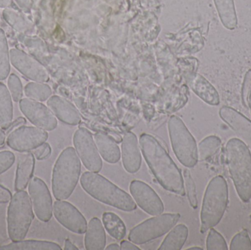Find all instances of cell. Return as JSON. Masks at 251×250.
Masks as SVG:
<instances>
[{
	"instance_id": "obj_1",
	"label": "cell",
	"mask_w": 251,
	"mask_h": 250,
	"mask_svg": "<svg viewBox=\"0 0 251 250\" xmlns=\"http://www.w3.org/2000/svg\"><path fill=\"white\" fill-rule=\"evenodd\" d=\"M140 146L143 157L159 184L172 193L185 195L184 178L160 142L150 135H142Z\"/></svg>"
},
{
	"instance_id": "obj_2",
	"label": "cell",
	"mask_w": 251,
	"mask_h": 250,
	"mask_svg": "<svg viewBox=\"0 0 251 250\" xmlns=\"http://www.w3.org/2000/svg\"><path fill=\"white\" fill-rule=\"evenodd\" d=\"M227 165L230 177L242 201L251 199V152L238 138H231L226 145Z\"/></svg>"
},
{
	"instance_id": "obj_3",
	"label": "cell",
	"mask_w": 251,
	"mask_h": 250,
	"mask_svg": "<svg viewBox=\"0 0 251 250\" xmlns=\"http://www.w3.org/2000/svg\"><path fill=\"white\" fill-rule=\"evenodd\" d=\"M80 184L90 196L106 205L126 212L137 208L131 196L99 173L85 172L81 176Z\"/></svg>"
},
{
	"instance_id": "obj_4",
	"label": "cell",
	"mask_w": 251,
	"mask_h": 250,
	"mask_svg": "<svg viewBox=\"0 0 251 250\" xmlns=\"http://www.w3.org/2000/svg\"><path fill=\"white\" fill-rule=\"evenodd\" d=\"M81 160L72 147L65 148L54 163L51 176V189L57 201L67 200L79 182Z\"/></svg>"
},
{
	"instance_id": "obj_5",
	"label": "cell",
	"mask_w": 251,
	"mask_h": 250,
	"mask_svg": "<svg viewBox=\"0 0 251 250\" xmlns=\"http://www.w3.org/2000/svg\"><path fill=\"white\" fill-rule=\"evenodd\" d=\"M228 204V188L222 176L214 177L208 183L201 211V229L205 233L222 220Z\"/></svg>"
},
{
	"instance_id": "obj_6",
	"label": "cell",
	"mask_w": 251,
	"mask_h": 250,
	"mask_svg": "<svg viewBox=\"0 0 251 250\" xmlns=\"http://www.w3.org/2000/svg\"><path fill=\"white\" fill-rule=\"evenodd\" d=\"M34 211L29 194L16 191L7 207V233L12 242L24 240L34 219Z\"/></svg>"
},
{
	"instance_id": "obj_7",
	"label": "cell",
	"mask_w": 251,
	"mask_h": 250,
	"mask_svg": "<svg viewBox=\"0 0 251 250\" xmlns=\"http://www.w3.org/2000/svg\"><path fill=\"white\" fill-rule=\"evenodd\" d=\"M169 134L171 145L179 162L192 168L199 161L196 139L178 117H172L169 121Z\"/></svg>"
},
{
	"instance_id": "obj_8",
	"label": "cell",
	"mask_w": 251,
	"mask_h": 250,
	"mask_svg": "<svg viewBox=\"0 0 251 250\" xmlns=\"http://www.w3.org/2000/svg\"><path fill=\"white\" fill-rule=\"evenodd\" d=\"M181 218L179 214H162L153 216L133 227L128 239L137 245L149 243L168 233Z\"/></svg>"
},
{
	"instance_id": "obj_9",
	"label": "cell",
	"mask_w": 251,
	"mask_h": 250,
	"mask_svg": "<svg viewBox=\"0 0 251 250\" xmlns=\"http://www.w3.org/2000/svg\"><path fill=\"white\" fill-rule=\"evenodd\" d=\"M48 139L45 130L33 126H22L9 133L7 145L17 152H29L43 145Z\"/></svg>"
},
{
	"instance_id": "obj_10",
	"label": "cell",
	"mask_w": 251,
	"mask_h": 250,
	"mask_svg": "<svg viewBox=\"0 0 251 250\" xmlns=\"http://www.w3.org/2000/svg\"><path fill=\"white\" fill-rule=\"evenodd\" d=\"M74 145L85 168L90 172L100 173L103 167L102 159L91 134L85 129L76 131Z\"/></svg>"
},
{
	"instance_id": "obj_11",
	"label": "cell",
	"mask_w": 251,
	"mask_h": 250,
	"mask_svg": "<svg viewBox=\"0 0 251 250\" xmlns=\"http://www.w3.org/2000/svg\"><path fill=\"white\" fill-rule=\"evenodd\" d=\"M28 192L37 218L43 223L50 222L53 215V202L47 183L39 178H32Z\"/></svg>"
},
{
	"instance_id": "obj_12",
	"label": "cell",
	"mask_w": 251,
	"mask_h": 250,
	"mask_svg": "<svg viewBox=\"0 0 251 250\" xmlns=\"http://www.w3.org/2000/svg\"><path fill=\"white\" fill-rule=\"evenodd\" d=\"M129 191L137 205L149 215L157 216L164 212L163 202L147 183L142 181H132L130 183Z\"/></svg>"
},
{
	"instance_id": "obj_13",
	"label": "cell",
	"mask_w": 251,
	"mask_h": 250,
	"mask_svg": "<svg viewBox=\"0 0 251 250\" xmlns=\"http://www.w3.org/2000/svg\"><path fill=\"white\" fill-rule=\"evenodd\" d=\"M19 109L28 120L36 127L45 131H53L57 126L51 110L39 101L29 98H22Z\"/></svg>"
},
{
	"instance_id": "obj_14",
	"label": "cell",
	"mask_w": 251,
	"mask_h": 250,
	"mask_svg": "<svg viewBox=\"0 0 251 250\" xmlns=\"http://www.w3.org/2000/svg\"><path fill=\"white\" fill-rule=\"evenodd\" d=\"M53 214L56 220L69 231L77 234L86 232V219L71 203L57 200L53 205Z\"/></svg>"
},
{
	"instance_id": "obj_15",
	"label": "cell",
	"mask_w": 251,
	"mask_h": 250,
	"mask_svg": "<svg viewBox=\"0 0 251 250\" xmlns=\"http://www.w3.org/2000/svg\"><path fill=\"white\" fill-rule=\"evenodd\" d=\"M10 59L12 66L27 79L37 82H46L49 80V74L45 68L22 50L10 49Z\"/></svg>"
},
{
	"instance_id": "obj_16",
	"label": "cell",
	"mask_w": 251,
	"mask_h": 250,
	"mask_svg": "<svg viewBox=\"0 0 251 250\" xmlns=\"http://www.w3.org/2000/svg\"><path fill=\"white\" fill-rule=\"evenodd\" d=\"M122 162L127 173H137L142 164L141 150L137 136L129 132L125 135L122 146Z\"/></svg>"
},
{
	"instance_id": "obj_17",
	"label": "cell",
	"mask_w": 251,
	"mask_h": 250,
	"mask_svg": "<svg viewBox=\"0 0 251 250\" xmlns=\"http://www.w3.org/2000/svg\"><path fill=\"white\" fill-rule=\"evenodd\" d=\"M221 118L239 136L251 140V120L230 107L220 109Z\"/></svg>"
},
{
	"instance_id": "obj_18",
	"label": "cell",
	"mask_w": 251,
	"mask_h": 250,
	"mask_svg": "<svg viewBox=\"0 0 251 250\" xmlns=\"http://www.w3.org/2000/svg\"><path fill=\"white\" fill-rule=\"evenodd\" d=\"M35 164V157L32 153L27 152L19 157L14 181L16 192L26 189L33 176Z\"/></svg>"
},
{
	"instance_id": "obj_19",
	"label": "cell",
	"mask_w": 251,
	"mask_h": 250,
	"mask_svg": "<svg viewBox=\"0 0 251 250\" xmlns=\"http://www.w3.org/2000/svg\"><path fill=\"white\" fill-rule=\"evenodd\" d=\"M47 105L55 114L56 117L63 123L70 125H76L80 121L79 113L72 104L54 95L47 101Z\"/></svg>"
},
{
	"instance_id": "obj_20",
	"label": "cell",
	"mask_w": 251,
	"mask_h": 250,
	"mask_svg": "<svg viewBox=\"0 0 251 250\" xmlns=\"http://www.w3.org/2000/svg\"><path fill=\"white\" fill-rule=\"evenodd\" d=\"M85 247L87 250L105 249V229L101 220L97 217L91 219L88 223L85 232Z\"/></svg>"
},
{
	"instance_id": "obj_21",
	"label": "cell",
	"mask_w": 251,
	"mask_h": 250,
	"mask_svg": "<svg viewBox=\"0 0 251 250\" xmlns=\"http://www.w3.org/2000/svg\"><path fill=\"white\" fill-rule=\"evenodd\" d=\"M190 85L195 93L200 97L206 104L212 106L219 105L220 95L215 87L199 74L192 76Z\"/></svg>"
},
{
	"instance_id": "obj_22",
	"label": "cell",
	"mask_w": 251,
	"mask_h": 250,
	"mask_svg": "<svg viewBox=\"0 0 251 250\" xmlns=\"http://www.w3.org/2000/svg\"><path fill=\"white\" fill-rule=\"evenodd\" d=\"M95 142L103 159L110 164H116L120 161L122 153L117 144L104 135H95Z\"/></svg>"
},
{
	"instance_id": "obj_23",
	"label": "cell",
	"mask_w": 251,
	"mask_h": 250,
	"mask_svg": "<svg viewBox=\"0 0 251 250\" xmlns=\"http://www.w3.org/2000/svg\"><path fill=\"white\" fill-rule=\"evenodd\" d=\"M189 229L185 225H176L165 236L158 250H180L182 249L188 238Z\"/></svg>"
},
{
	"instance_id": "obj_24",
	"label": "cell",
	"mask_w": 251,
	"mask_h": 250,
	"mask_svg": "<svg viewBox=\"0 0 251 250\" xmlns=\"http://www.w3.org/2000/svg\"><path fill=\"white\" fill-rule=\"evenodd\" d=\"M221 23L227 29L234 30L237 28V12L234 0H214Z\"/></svg>"
},
{
	"instance_id": "obj_25",
	"label": "cell",
	"mask_w": 251,
	"mask_h": 250,
	"mask_svg": "<svg viewBox=\"0 0 251 250\" xmlns=\"http://www.w3.org/2000/svg\"><path fill=\"white\" fill-rule=\"evenodd\" d=\"M6 85L0 82V127L6 131L13 122V101Z\"/></svg>"
},
{
	"instance_id": "obj_26",
	"label": "cell",
	"mask_w": 251,
	"mask_h": 250,
	"mask_svg": "<svg viewBox=\"0 0 251 250\" xmlns=\"http://www.w3.org/2000/svg\"><path fill=\"white\" fill-rule=\"evenodd\" d=\"M58 244L42 240H22L0 247V250H61Z\"/></svg>"
},
{
	"instance_id": "obj_27",
	"label": "cell",
	"mask_w": 251,
	"mask_h": 250,
	"mask_svg": "<svg viewBox=\"0 0 251 250\" xmlns=\"http://www.w3.org/2000/svg\"><path fill=\"white\" fill-rule=\"evenodd\" d=\"M102 223L109 235L116 240H122L126 235L125 223L115 213H104L102 215Z\"/></svg>"
},
{
	"instance_id": "obj_28",
	"label": "cell",
	"mask_w": 251,
	"mask_h": 250,
	"mask_svg": "<svg viewBox=\"0 0 251 250\" xmlns=\"http://www.w3.org/2000/svg\"><path fill=\"white\" fill-rule=\"evenodd\" d=\"M2 14L4 20L18 32L27 33L33 29L32 22L15 9L5 8L3 10Z\"/></svg>"
},
{
	"instance_id": "obj_29",
	"label": "cell",
	"mask_w": 251,
	"mask_h": 250,
	"mask_svg": "<svg viewBox=\"0 0 251 250\" xmlns=\"http://www.w3.org/2000/svg\"><path fill=\"white\" fill-rule=\"evenodd\" d=\"M222 141L215 135H211L203 139L198 146L199 160L205 161L213 157L221 149Z\"/></svg>"
},
{
	"instance_id": "obj_30",
	"label": "cell",
	"mask_w": 251,
	"mask_h": 250,
	"mask_svg": "<svg viewBox=\"0 0 251 250\" xmlns=\"http://www.w3.org/2000/svg\"><path fill=\"white\" fill-rule=\"evenodd\" d=\"M10 71V51L4 30L0 28V81L7 79Z\"/></svg>"
},
{
	"instance_id": "obj_31",
	"label": "cell",
	"mask_w": 251,
	"mask_h": 250,
	"mask_svg": "<svg viewBox=\"0 0 251 250\" xmlns=\"http://www.w3.org/2000/svg\"><path fill=\"white\" fill-rule=\"evenodd\" d=\"M25 94L27 98L38 101H45L51 95L49 85L41 82H29L25 87Z\"/></svg>"
},
{
	"instance_id": "obj_32",
	"label": "cell",
	"mask_w": 251,
	"mask_h": 250,
	"mask_svg": "<svg viewBox=\"0 0 251 250\" xmlns=\"http://www.w3.org/2000/svg\"><path fill=\"white\" fill-rule=\"evenodd\" d=\"M206 246L207 250H228L225 238L213 227L209 230L207 238H206Z\"/></svg>"
},
{
	"instance_id": "obj_33",
	"label": "cell",
	"mask_w": 251,
	"mask_h": 250,
	"mask_svg": "<svg viewBox=\"0 0 251 250\" xmlns=\"http://www.w3.org/2000/svg\"><path fill=\"white\" fill-rule=\"evenodd\" d=\"M183 178H184V188L187 192V198H188L190 206L194 209H196L198 208V197L196 183L192 177L191 173L187 169L184 170Z\"/></svg>"
},
{
	"instance_id": "obj_34",
	"label": "cell",
	"mask_w": 251,
	"mask_h": 250,
	"mask_svg": "<svg viewBox=\"0 0 251 250\" xmlns=\"http://www.w3.org/2000/svg\"><path fill=\"white\" fill-rule=\"evenodd\" d=\"M231 250H251V239L246 229L239 232L231 239L229 245Z\"/></svg>"
},
{
	"instance_id": "obj_35",
	"label": "cell",
	"mask_w": 251,
	"mask_h": 250,
	"mask_svg": "<svg viewBox=\"0 0 251 250\" xmlns=\"http://www.w3.org/2000/svg\"><path fill=\"white\" fill-rule=\"evenodd\" d=\"M7 85L13 101L16 103L19 102L23 96V86L19 76L15 73H11L9 76Z\"/></svg>"
},
{
	"instance_id": "obj_36",
	"label": "cell",
	"mask_w": 251,
	"mask_h": 250,
	"mask_svg": "<svg viewBox=\"0 0 251 250\" xmlns=\"http://www.w3.org/2000/svg\"><path fill=\"white\" fill-rule=\"evenodd\" d=\"M16 157L10 151H0V175L7 172L14 164Z\"/></svg>"
},
{
	"instance_id": "obj_37",
	"label": "cell",
	"mask_w": 251,
	"mask_h": 250,
	"mask_svg": "<svg viewBox=\"0 0 251 250\" xmlns=\"http://www.w3.org/2000/svg\"><path fill=\"white\" fill-rule=\"evenodd\" d=\"M251 89V69L248 70L243 80V86H242L241 96L243 105L248 107V100Z\"/></svg>"
},
{
	"instance_id": "obj_38",
	"label": "cell",
	"mask_w": 251,
	"mask_h": 250,
	"mask_svg": "<svg viewBox=\"0 0 251 250\" xmlns=\"http://www.w3.org/2000/svg\"><path fill=\"white\" fill-rule=\"evenodd\" d=\"M51 153V148L50 144L44 142L43 145H40L34 150L33 154L37 159L44 160L50 157Z\"/></svg>"
},
{
	"instance_id": "obj_39",
	"label": "cell",
	"mask_w": 251,
	"mask_h": 250,
	"mask_svg": "<svg viewBox=\"0 0 251 250\" xmlns=\"http://www.w3.org/2000/svg\"><path fill=\"white\" fill-rule=\"evenodd\" d=\"M12 195L7 188L0 185V204H7L10 202Z\"/></svg>"
},
{
	"instance_id": "obj_40",
	"label": "cell",
	"mask_w": 251,
	"mask_h": 250,
	"mask_svg": "<svg viewBox=\"0 0 251 250\" xmlns=\"http://www.w3.org/2000/svg\"><path fill=\"white\" fill-rule=\"evenodd\" d=\"M121 250H140V248L137 246V245L128 241H122L121 242Z\"/></svg>"
},
{
	"instance_id": "obj_41",
	"label": "cell",
	"mask_w": 251,
	"mask_h": 250,
	"mask_svg": "<svg viewBox=\"0 0 251 250\" xmlns=\"http://www.w3.org/2000/svg\"><path fill=\"white\" fill-rule=\"evenodd\" d=\"M26 123V120H25V118L23 117H19V118L16 119L14 122H12L11 125H10V127L6 130V134L10 133L12 131L14 130L15 129H16V127L20 126V125L25 124Z\"/></svg>"
},
{
	"instance_id": "obj_42",
	"label": "cell",
	"mask_w": 251,
	"mask_h": 250,
	"mask_svg": "<svg viewBox=\"0 0 251 250\" xmlns=\"http://www.w3.org/2000/svg\"><path fill=\"white\" fill-rule=\"evenodd\" d=\"M19 7L25 12H29L32 5L31 0H16Z\"/></svg>"
},
{
	"instance_id": "obj_43",
	"label": "cell",
	"mask_w": 251,
	"mask_h": 250,
	"mask_svg": "<svg viewBox=\"0 0 251 250\" xmlns=\"http://www.w3.org/2000/svg\"><path fill=\"white\" fill-rule=\"evenodd\" d=\"M64 250H79V248L74 245L70 239H67L65 240L64 243Z\"/></svg>"
},
{
	"instance_id": "obj_44",
	"label": "cell",
	"mask_w": 251,
	"mask_h": 250,
	"mask_svg": "<svg viewBox=\"0 0 251 250\" xmlns=\"http://www.w3.org/2000/svg\"><path fill=\"white\" fill-rule=\"evenodd\" d=\"M13 4V0H0V7L1 8H9Z\"/></svg>"
},
{
	"instance_id": "obj_45",
	"label": "cell",
	"mask_w": 251,
	"mask_h": 250,
	"mask_svg": "<svg viewBox=\"0 0 251 250\" xmlns=\"http://www.w3.org/2000/svg\"><path fill=\"white\" fill-rule=\"evenodd\" d=\"M5 133L2 131V129L0 127V146H2L5 142Z\"/></svg>"
},
{
	"instance_id": "obj_46",
	"label": "cell",
	"mask_w": 251,
	"mask_h": 250,
	"mask_svg": "<svg viewBox=\"0 0 251 250\" xmlns=\"http://www.w3.org/2000/svg\"><path fill=\"white\" fill-rule=\"evenodd\" d=\"M105 249L107 250H120V245L116 243L110 244L108 246L106 247Z\"/></svg>"
},
{
	"instance_id": "obj_47",
	"label": "cell",
	"mask_w": 251,
	"mask_h": 250,
	"mask_svg": "<svg viewBox=\"0 0 251 250\" xmlns=\"http://www.w3.org/2000/svg\"><path fill=\"white\" fill-rule=\"evenodd\" d=\"M248 107L250 108L251 114V89L250 91V93H249V100H248Z\"/></svg>"
},
{
	"instance_id": "obj_48",
	"label": "cell",
	"mask_w": 251,
	"mask_h": 250,
	"mask_svg": "<svg viewBox=\"0 0 251 250\" xmlns=\"http://www.w3.org/2000/svg\"><path fill=\"white\" fill-rule=\"evenodd\" d=\"M203 248H199V247H193V248H188L187 250H203Z\"/></svg>"
}]
</instances>
